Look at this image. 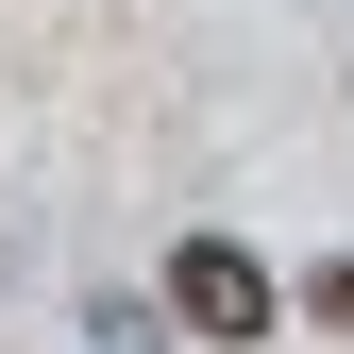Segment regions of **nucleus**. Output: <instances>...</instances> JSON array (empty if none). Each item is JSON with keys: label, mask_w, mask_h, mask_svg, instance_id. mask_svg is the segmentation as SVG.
<instances>
[{"label": "nucleus", "mask_w": 354, "mask_h": 354, "mask_svg": "<svg viewBox=\"0 0 354 354\" xmlns=\"http://www.w3.org/2000/svg\"><path fill=\"white\" fill-rule=\"evenodd\" d=\"M169 321H186V337H219V354H236V337H270V321H287V304H270V270H253V253H236V236H186V253H169Z\"/></svg>", "instance_id": "obj_1"}]
</instances>
